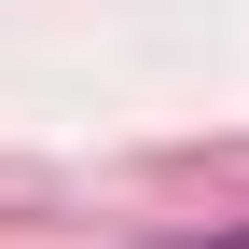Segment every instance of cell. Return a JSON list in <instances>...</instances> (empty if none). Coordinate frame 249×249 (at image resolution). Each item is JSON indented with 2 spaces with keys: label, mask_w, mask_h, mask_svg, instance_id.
Returning <instances> with one entry per match:
<instances>
[{
  "label": "cell",
  "mask_w": 249,
  "mask_h": 249,
  "mask_svg": "<svg viewBox=\"0 0 249 249\" xmlns=\"http://www.w3.org/2000/svg\"><path fill=\"white\" fill-rule=\"evenodd\" d=\"M208 249H249V235H208Z\"/></svg>",
  "instance_id": "obj_1"
}]
</instances>
